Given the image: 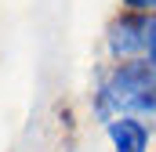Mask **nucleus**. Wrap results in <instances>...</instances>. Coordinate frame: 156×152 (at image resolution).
I'll return each instance as SVG.
<instances>
[{
	"instance_id": "5",
	"label": "nucleus",
	"mask_w": 156,
	"mask_h": 152,
	"mask_svg": "<svg viewBox=\"0 0 156 152\" xmlns=\"http://www.w3.org/2000/svg\"><path fill=\"white\" fill-rule=\"evenodd\" d=\"M145 62L156 65V15H149V51H145Z\"/></svg>"
},
{
	"instance_id": "1",
	"label": "nucleus",
	"mask_w": 156,
	"mask_h": 152,
	"mask_svg": "<svg viewBox=\"0 0 156 152\" xmlns=\"http://www.w3.org/2000/svg\"><path fill=\"white\" fill-rule=\"evenodd\" d=\"M94 116H102L105 123L120 116H131V119L156 116V65L116 62L94 91Z\"/></svg>"
},
{
	"instance_id": "2",
	"label": "nucleus",
	"mask_w": 156,
	"mask_h": 152,
	"mask_svg": "<svg viewBox=\"0 0 156 152\" xmlns=\"http://www.w3.org/2000/svg\"><path fill=\"white\" fill-rule=\"evenodd\" d=\"M105 51L116 62H145L149 51V15L120 11L105 29Z\"/></svg>"
},
{
	"instance_id": "4",
	"label": "nucleus",
	"mask_w": 156,
	"mask_h": 152,
	"mask_svg": "<svg viewBox=\"0 0 156 152\" xmlns=\"http://www.w3.org/2000/svg\"><path fill=\"white\" fill-rule=\"evenodd\" d=\"M123 11H134V15H156V0H123Z\"/></svg>"
},
{
	"instance_id": "3",
	"label": "nucleus",
	"mask_w": 156,
	"mask_h": 152,
	"mask_svg": "<svg viewBox=\"0 0 156 152\" xmlns=\"http://www.w3.org/2000/svg\"><path fill=\"white\" fill-rule=\"evenodd\" d=\"M105 138H109L113 152H149L153 130H149L145 119L120 116V119H109V123H105Z\"/></svg>"
}]
</instances>
